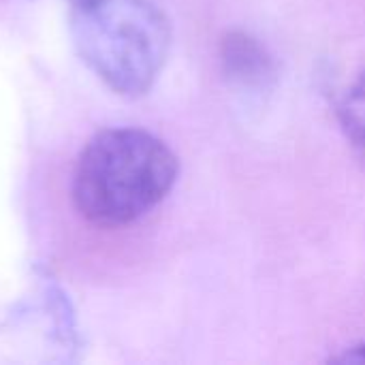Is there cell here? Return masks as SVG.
Returning a JSON list of instances; mask_svg holds the SVG:
<instances>
[{
    "label": "cell",
    "instance_id": "1",
    "mask_svg": "<svg viewBox=\"0 0 365 365\" xmlns=\"http://www.w3.org/2000/svg\"><path fill=\"white\" fill-rule=\"evenodd\" d=\"M178 175L180 160L160 137L135 126L105 128L77 158L73 203L96 227H128L167 199Z\"/></svg>",
    "mask_w": 365,
    "mask_h": 365
},
{
    "label": "cell",
    "instance_id": "2",
    "mask_svg": "<svg viewBox=\"0 0 365 365\" xmlns=\"http://www.w3.org/2000/svg\"><path fill=\"white\" fill-rule=\"evenodd\" d=\"M68 30L86 66L115 94L139 98L160 77L171 21L154 0H68Z\"/></svg>",
    "mask_w": 365,
    "mask_h": 365
},
{
    "label": "cell",
    "instance_id": "3",
    "mask_svg": "<svg viewBox=\"0 0 365 365\" xmlns=\"http://www.w3.org/2000/svg\"><path fill=\"white\" fill-rule=\"evenodd\" d=\"M220 64L225 75L242 86H265L276 75L272 53L244 30H231L220 38Z\"/></svg>",
    "mask_w": 365,
    "mask_h": 365
},
{
    "label": "cell",
    "instance_id": "4",
    "mask_svg": "<svg viewBox=\"0 0 365 365\" xmlns=\"http://www.w3.org/2000/svg\"><path fill=\"white\" fill-rule=\"evenodd\" d=\"M336 113L344 135L365 150V73L342 92Z\"/></svg>",
    "mask_w": 365,
    "mask_h": 365
},
{
    "label": "cell",
    "instance_id": "5",
    "mask_svg": "<svg viewBox=\"0 0 365 365\" xmlns=\"http://www.w3.org/2000/svg\"><path fill=\"white\" fill-rule=\"evenodd\" d=\"M334 361H340V364H365V342L346 349L342 355L334 357Z\"/></svg>",
    "mask_w": 365,
    "mask_h": 365
}]
</instances>
